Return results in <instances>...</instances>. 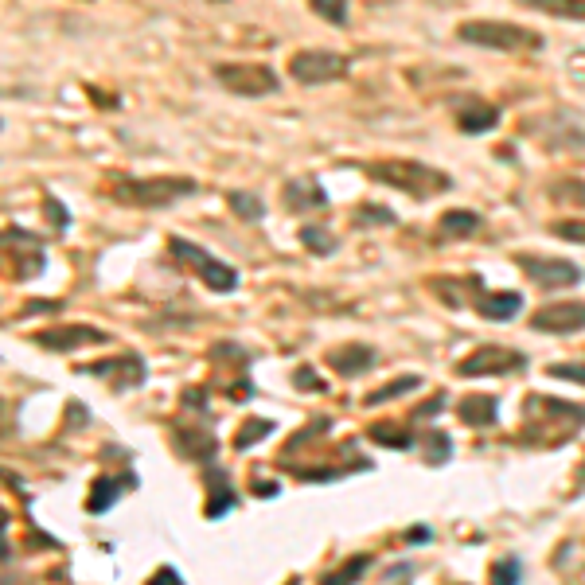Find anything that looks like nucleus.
<instances>
[{"label":"nucleus","mask_w":585,"mask_h":585,"mask_svg":"<svg viewBox=\"0 0 585 585\" xmlns=\"http://www.w3.org/2000/svg\"><path fill=\"white\" fill-rule=\"evenodd\" d=\"M102 195L117 207L164 211V207L195 195V180L192 176H110L102 184Z\"/></svg>","instance_id":"1"},{"label":"nucleus","mask_w":585,"mask_h":585,"mask_svg":"<svg viewBox=\"0 0 585 585\" xmlns=\"http://www.w3.org/2000/svg\"><path fill=\"white\" fill-rule=\"evenodd\" d=\"M363 172H367V180L410 195V199H418V203L453 188V176H449V172L433 168L426 160H406V156H398V160H371V164H363Z\"/></svg>","instance_id":"2"},{"label":"nucleus","mask_w":585,"mask_h":585,"mask_svg":"<svg viewBox=\"0 0 585 585\" xmlns=\"http://www.w3.org/2000/svg\"><path fill=\"white\" fill-rule=\"evenodd\" d=\"M457 39L468 47H484V51H504V55H539L546 39L535 28L523 24H507V20H465L457 24Z\"/></svg>","instance_id":"3"},{"label":"nucleus","mask_w":585,"mask_h":585,"mask_svg":"<svg viewBox=\"0 0 585 585\" xmlns=\"http://www.w3.org/2000/svg\"><path fill=\"white\" fill-rule=\"evenodd\" d=\"M168 254H172L180 266H188L211 293H234V289H238V270L227 266L223 258H215L211 250H203L192 238H180V234L168 238Z\"/></svg>","instance_id":"4"},{"label":"nucleus","mask_w":585,"mask_h":585,"mask_svg":"<svg viewBox=\"0 0 585 585\" xmlns=\"http://www.w3.org/2000/svg\"><path fill=\"white\" fill-rule=\"evenodd\" d=\"M351 71V59L340 51H324V47H305L297 55H289V75L297 78L301 86H324L336 82Z\"/></svg>","instance_id":"5"},{"label":"nucleus","mask_w":585,"mask_h":585,"mask_svg":"<svg viewBox=\"0 0 585 585\" xmlns=\"http://www.w3.org/2000/svg\"><path fill=\"white\" fill-rule=\"evenodd\" d=\"M215 82L223 90H231L238 98H266V94H277L281 82L270 67L262 63H219L215 67Z\"/></svg>","instance_id":"6"},{"label":"nucleus","mask_w":585,"mask_h":585,"mask_svg":"<svg viewBox=\"0 0 585 585\" xmlns=\"http://www.w3.org/2000/svg\"><path fill=\"white\" fill-rule=\"evenodd\" d=\"M0 254L12 258V277L16 281H32L47 270V258H43V242L32 231H20V227H4L0 231Z\"/></svg>","instance_id":"7"},{"label":"nucleus","mask_w":585,"mask_h":585,"mask_svg":"<svg viewBox=\"0 0 585 585\" xmlns=\"http://www.w3.org/2000/svg\"><path fill=\"white\" fill-rule=\"evenodd\" d=\"M78 375H94V379H106L114 390H137L149 375V363L133 351L114 355V359H102V363H90V367H78Z\"/></svg>","instance_id":"8"},{"label":"nucleus","mask_w":585,"mask_h":585,"mask_svg":"<svg viewBox=\"0 0 585 585\" xmlns=\"http://www.w3.org/2000/svg\"><path fill=\"white\" fill-rule=\"evenodd\" d=\"M515 266L527 273L535 285L543 289H566V285H578L582 281V270L566 258H539V254H519Z\"/></svg>","instance_id":"9"},{"label":"nucleus","mask_w":585,"mask_h":585,"mask_svg":"<svg viewBox=\"0 0 585 585\" xmlns=\"http://www.w3.org/2000/svg\"><path fill=\"white\" fill-rule=\"evenodd\" d=\"M531 328L546 336H574L585 332V301H550L543 309H535Z\"/></svg>","instance_id":"10"},{"label":"nucleus","mask_w":585,"mask_h":585,"mask_svg":"<svg viewBox=\"0 0 585 585\" xmlns=\"http://www.w3.org/2000/svg\"><path fill=\"white\" fill-rule=\"evenodd\" d=\"M519 367H527V355H519V351H511V348H480L457 363V375H465V379H484V375H511V371H519Z\"/></svg>","instance_id":"11"},{"label":"nucleus","mask_w":585,"mask_h":585,"mask_svg":"<svg viewBox=\"0 0 585 585\" xmlns=\"http://www.w3.org/2000/svg\"><path fill=\"white\" fill-rule=\"evenodd\" d=\"M39 348L47 351H75V348H86V344H110V332H102V328H94V324H51V328H43L32 336Z\"/></svg>","instance_id":"12"},{"label":"nucleus","mask_w":585,"mask_h":585,"mask_svg":"<svg viewBox=\"0 0 585 585\" xmlns=\"http://www.w3.org/2000/svg\"><path fill=\"white\" fill-rule=\"evenodd\" d=\"M281 199H285V211H293V215H309V211H324L328 207V192L320 188L316 176H293L281 188Z\"/></svg>","instance_id":"13"},{"label":"nucleus","mask_w":585,"mask_h":585,"mask_svg":"<svg viewBox=\"0 0 585 585\" xmlns=\"http://www.w3.org/2000/svg\"><path fill=\"white\" fill-rule=\"evenodd\" d=\"M125 488H137V476L133 472H125V476H98L94 488H90V496H86V511L90 515H106L110 504L121 500Z\"/></svg>","instance_id":"14"},{"label":"nucleus","mask_w":585,"mask_h":585,"mask_svg":"<svg viewBox=\"0 0 585 585\" xmlns=\"http://www.w3.org/2000/svg\"><path fill=\"white\" fill-rule=\"evenodd\" d=\"M328 367H332L336 375H344V379H355V375H363V371L375 367V351L367 348V344H344V348H332L328 351Z\"/></svg>","instance_id":"15"},{"label":"nucleus","mask_w":585,"mask_h":585,"mask_svg":"<svg viewBox=\"0 0 585 585\" xmlns=\"http://www.w3.org/2000/svg\"><path fill=\"white\" fill-rule=\"evenodd\" d=\"M238 504V492H234L231 476L223 472V468H211L207 472V519H223L231 507Z\"/></svg>","instance_id":"16"},{"label":"nucleus","mask_w":585,"mask_h":585,"mask_svg":"<svg viewBox=\"0 0 585 585\" xmlns=\"http://www.w3.org/2000/svg\"><path fill=\"white\" fill-rule=\"evenodd\" d=\"M215 449H219V441H215L211 429H180V433H176V453H180L184 461L207 465V461H215Z\"/></svg>","instance_id":"17"},{"label":"nucleus","mask_w":585,"mask_h":585,"mask_svg":"<svg viewBox=\"0 0 585 585\" xmlns=\"http://www.w3.org/2000/svg\"><path fill=\"white\" fill-rule=\"evenodd\" d=\"M457 414H461V422L472 429H488L496 426V414H500V406H496V398L492 394H468L457 402Z\"/></svg>","instance_id":"18"},{"label":"nucleus","mask_w":585,"mask_h":585,"mask_svg":"<svg viewBox=\"0 0 585 585\" xmlns=\"http://www.w3.org/2000/svg\"><path fill=\"white\" fill-rule=\"evenodd\" d=\"M457 125L465 137H480L488 129L500 125V106H488V102H465L461 114H457Z\"/></svg>","instance_id":"19"},{"label":"nucleus","mask_w":585,"mask_h":585,"mask_svg":"<svg viewBox=\"0 0 585 585\" xmlns=\"http://www.w3.org/2000/svg\"><path fill=\"white\" fill-rule=\"evenodd\" d=\"M484 227V219L476 215V211H468V207H453V211H445L441 219H437V234L445 238V242H457V238H472V234Z\"/></svg>","instance_id":"20"},{"label":"nucleus","mask_w":585,"mask_h":585,"mask_svg":"<svg viewBox=\"0 0 585 585\" xmlns=\"http://www.w3.org/2000/svg\"><path fill=\"white\" fill-rule=\"evenodd\" d=\"M476 312L484 320H511L523 312V293H484L476 301Z\"/></svg>","instance_id":"21"},{"label":"nucleus","mask_w":585,"mask_h":585,"mask_svg":"<svg viewBox=\"0 0 585 585\" xmlns=\"http://www.w3.org/2000/svg\"><path fill=\"white\" fill-rule=\"evenodd\" d=\"M531 12H543V16H554V20H574V24H585V0H515Z\"/></svg>","instance_id":"22"},{"label":"nucleus","mask_w":585,"mask_h":585,"mask_svg":"<svg viewBox=\"0 0 585 585\" xmlns=\"http://www.w3.org/2000/svg\"><path fill=\"white\" fill-rule=\"evenodd\" d=\"M422 387V375H398V379H390L383 383L379 390H371L367 398H363V406H383L390 398H402V394H410V390Z\"/></svg>","instance_id":"23"},{"label":"nucleus","mask_w":585,"mask_h":585,"mask_svg":"<svg viewBox=\"0 0 585 585\" xmlns=\"http://www.w3.org/2000/svg\"><path fill=\"white\" fill-rule=\"evenodd\" d=\"M367 566H371V554H351L344 566H336V570H328L320 585H355L363 574H367Z\"/></svg>","instance_id":"24"},{"label":"nucleus","mask_w":585,"mask_h":585,"mask_svg":"<svg viewBox=\"0 0 585 585\" xmlns=\"http://www.w3.org/2000/svg\"><path fill=\"white\" fill-rule=\"evenodd\" d=\"M227 207H231L242 223H262L266 219V203L254 192H227Z\"/></svg>","instance_id":"25"},{"label":"nucleus","mask_w":585,"mask_h":585,"mask_svg":"<svg viewBox=\"0 0 585 585\" xmlns=\"http://www.w3.org/2000/svg\"><path fill=\"white\" fill-rule=\"evenodd\" d=\"M546 195H550L554 203L582 207V211H585V180H578V176H566V180H554V184H546Z\"/></svg>","instance_id":"26"},{"label":"nucleus","mask_w":585,"mask_h":585,"mask_svg":"<svg viewBox=\"0 0 585 585\" xmlns=\"http://www.w3.org/2000/svg\"><path fill=\"white\" fill-rule=\"evenodd\" d=\"M367 437L379 441V445H387V449H410V445H414V433H410V429L390 426V422H375V426L367 429Z\"/></svg>","instance_id":"27"},{"label":"nucleus","mask_w":585,"mask_h":585,"mask_svg":"<svg viewBox=\"0 0 585 585\" xmlns=\"http://www.w3.org/2000/svg\"><path fill=\"white\" fill-rule=\"evenodd\" d=\"M270 433H273L270 418H246L242 429L234 433V449H238V453H242V449H254V445H258L262 437H270Z\"/></svg>","instance_id":"28"},{"label":"nucleus","mask_w":585,"mask_h":585,"mask_svg":"<svg viewBox=\"0 0 585 585\" xmlns=\"http://www.w3.org/2000/svg\"><path fill=\"white\" fill-rule=\"evenodd\" d=\"M348 4L351 0H309L312 12H316L324 24H336V28L348 24Z\"/></svg>","instance_id":"29"},{"label":"nucleus","mask_w":585,"mask_h":585,"mask_svg":"<svg viewBox=\"0 0 585 585\" xmlns=\"http://www.w3.org/2000/svg\"><path fill=\"white\" fill-rule=\"evenodd\" d=\"M492 585H523V562L515 554H504L492 566Z\"/></svg>","instance_id":"30"},{"label":"nucleus","mask_w":585,"mask_h":585,"mask_svg":"<svg viewBox=\"0 0 585 585\" xmlns=\"http://www.w3.org/2000/svg\"><path fill=\"white\" fill-rule=\"evenodd\" d=\"M301 246L312 250V254H336L340 242H336V234H328L324 227H305L301 231Z\"/></svg>","instance_id":"31"},{"label":"nucleus","mask_w":585,"mask_h":585,"mask_svg":"<svg viewBox=\"0 0 585 585\" xmlns=\"http://www.w3.org/2000/svg\"><path fill=\"white\" fill-rule=\"evenodd\" d=\"M550 234L562 238V242L585 246V219H558V223H550Z\"/></svg>","instance_id":"32"},{"label":"nucleus","mask_w":585,"mask_h":585,"mask_svg":"<svg viewBox=\"0 0 585 585\" xmlns=\"http://www.w3.org/2000/svg\"><path fill=\"white\" fill-rule=\"evenodd\" d=\"M554 379H574V383H585V363L582 367H570V363H550L546 367Z\"/></svg>","instance_id":"33"},{"label":"nucleus","mask_w":585,"mask_h":585,"mask_svg":"<svg viewBox=\"0 0 585 585\" xmlns=\"http://www.w3.org/2000/svg\"><path fill=\"white\" fill-rule=\"evenodd\" d=\"M43 207H47V219H55V227H59V231H63V227L71 223V215H67V207H63V203H59L55 195H47V203H43Z\"/></svg>","instance_id":"34"},{"label":"nucleus","mask_w":585,"mask_h":585,"mask_svg":"<svg viewBox=\"0 0 585 585\" xmlns=\"http://www.w3.org/2000/svg\"><path fill=\"white\" fill-rule=\"evenodd\" d=\"M149 585H184V578H180L176 566H160L153 578H149Z\"/></svg>","instance_id":"35"},{"label":"nucleus","mask_w":585,"mask_h":585,"mask_svg":"<svg viewBox=\"0 0 585 585\" xmlns=\"http://www.w3.org/2000/svg\"><path fill=\"white\" fill-rule=\"evenodd\" d=\"M433 465H445L449 461V433H433Z\"/></svg>","instance_id":"36"},{"label":"nucleus","mask_w":585,"mask_h":585,"mask_svg":"<svg viewBox=\"0 0 585 585\" xmlns=\"http://www.w3.org/2000/svg\"><path fill=\"white\" fill-rule=\"evenodd\" d=\"M184 406H188V410H199V414H207V390H188V394H184Z\"/></svg>","instance_id":"37"},{"label":"nucleus","mask_w":585,"mask_h":585,"mask_svg":"<svg viewBox=\"0 0 585 585\" xmlns=\"http://www.w3.org/2000/svg\"><path fill=\"white\" fill-rule=\"evenodd\" d=\"M293 379L301 383V390H324V383H320V379L312 375L309 367H297V375H293Z\"/></svg>","instance_id":"38"},{"label":"nucleus","mask_w":585,"mask_h":585,"mask_svg":"<svg viewBox=\"0 0 585 585\" xmlns=\"http://www.w3.org/2000/svg\"><path fill=\"white\" fill-rule=\"evenodd\" d=\"M363 219H379V223H394V215H390V211H379V207H371V211H367V207H359V211H355V223H363Z\"/></svg>","instance_id":"39"},{"label":"nucleus","mask_w":585,"mask_h":585,"mask_svg":"<svg viewBox=\"0 0 585 585\" xmlns=\"http://www.w3.org/2000/svg\"><path fill=\"white\" fill-rule=\"evenodd\" d=\"M12 554V546H8V511L0 507V562Z\"/></svg>","instance_id":"40"},{"label":"nucleus","mask_w":585,"mask_h":585,"mask_svg":"<svg viewBox=\"0 0 585 585\" xmlns=\"http://www.w3.org/2000/svg\"><path fill=\"white\" fill-rule=\"evenodd\" d=\"M441 402H445V398H441V394H437V398H433V402H429V406H418V410H414V414H410V418H414V422H422V418H433V414H437V410H441Z\"/></svg>","instance_id":"41"},{"label":"nucleus","mask_w":585,"mask_h":585,"mask_svg":"<svg viewBox=\"0 0 585 585\" xmlns=\"http://www.w3.org/2000/svg\"><path fill=\"white\" fill-rule=\"evenodd\" d=\"M429 539H433L429 527H410V531H406V543L410 546H422V543H429Z\"/></svg>","instance_id":"42"},{"label":"nucleus","mask_w":585,"mask_h":585,"mask_svg":"<svg viewBox=\"0 0 585 585\" xmlns=\"http://www.w3.org/2000/svg\"><path fill=\"white\" fill-rule=\"evenodd\" d=\"M582 476H585V465H582Z\"/></svg>","instance_id":"43"},{"label":"nucleus","mask_w":585,"mask_h":585,"mask_svg":"<svg viewBox=\"0 0 585 585\" xmlns=\"http://www.w3.org/2000/svg\"><path fill=\"white\" fill-rule=\"evenodd\" d=\"M0 125H4V121H0Z\"/></svg>","instance_id":"44"}]
</instances>
